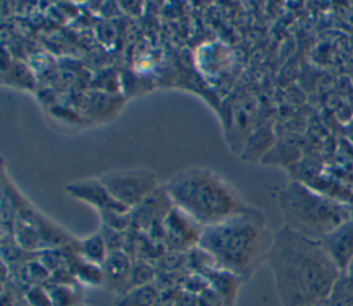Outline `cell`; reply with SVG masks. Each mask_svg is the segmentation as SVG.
<instances>
[{
    "label": "cell",
    "mask_w": 353,
    "mask_h": 306,
    "mask_svg": "<svg viewBox=\"0 0 353 306\" xmlns=\"http://www.w3.org/2000/svg\"><path fill=\"white\" fill-rule=\"evenodd\" d=\"M266 263L280 306H323L342 276L320 241L285 225L273 233Z\"/></svg>",
    "instance_id": "cell-1"
},
{
    "label": "cell",
    "mask_w": 353,
    "mask_h": 306,
    "mask_svg": "<svg viewBox=\"0 0 353 306\" xmlns=\"http://www.w3.org/2000/svg\"><path fill=\"white\" fill-rule=\"evenodd\" d=\"M273 233L263 215L254 207L234 214L201 230L197 248L218 267L241 281L248 280L266 262Z\"/></svg>",
    "instance_id": "cell-2"
},
{
    "label": "cell",
    "mask_w": 353,
    "mask_h": 306,
    "mask_svg": "<svg viewBox=\"0 0 353 306\" xmlns=\"http://www.w3.org/2000/svg\"><path fill=\"white\" fill-rule=\"evenodd\" d=\"M164 190L172 205L201 227L250 207L226 179L205 167H189L175 172L164 185Z\"/></svg>",
    "instance_id": "cell-3"
},
{
    "label": "cell",
    "mask_w": 353,
    "mask_h": 306,
    "mask_svg": "<svg viewBox=\"0 0 353 306\" xmlns=\"http://www.w3.org/2000/svg\"><path fill=\"white\" fill-rule=\"evenodd\" d=\"M279 208L287 227L316 241L350 221L345 204L296 181L279 192Z\"/></svg>",
    "instance_id": "cell-4"
},
{
    "label": "cell",
    "mask_w": 353,
    "mask_h": 306,
    "mask_svg": "<svg viewBox=\"0 0 353 306\" xmlns=\"http://www.w3.org/2000/svg\"><path fill=\"white\" fill-rule=\"evenodd\" d=\"M65 192L76 200L87 203L95 208L102 216L105 227L116 232H121L127 227L131 210L116 201L99 179H80L72 182L65 186Z\"/></svg>",
    "instance_id": "cell-5"
},
{
    "label": "cell",
    "mask_w": 353,
    "mask_h": 306,
    "mask_svg": "<svg viewBox=\"0 0 353 306\" xmlns=\"http://www.w3.org/2000/svg\"><path fill=\"white\" fill-rule=\"evenodd\" d=\"M110 196L132 210L157 190L154 174L143 168H127L108 172L98 178Z\"/></svg>",
    "instance_id": "cell-6"
},
{
    "label": "cell",
    "mask_w": 353,
    "mask_h": 306,
    "mask_svg": "<svg viewBox=\"0 0 353 306\" xmlns=\"http://www.w3.org/2000/svg\"><path fill=\"white\" fill-rule=\"evenodd\" d=\"M164 236L176 249L197 245L203 227L190 219L186 214L172 207L163 219Z\"/></svg>",
    "instance_id": "cell-7"
},
{
    "label": "cell",
    "mask_w": 353,
    "mask_h": 306,
    "mask_svg": "<svg viewBox=\"0 0 353 306\" xmlns=\"http://www.w3.org/2000/svg\"><path fill=\"white\" fill-rule=\"evenodd\" d=\"M324 251L341 273L353 261V221H347L320 240Z\"/></svg>",
    "instance_id": "cell-8"
},
{
    "label": "cell",
    "mask_w": 353,
    "mask_h": 306,
    "mask_svg": "<svg viewBox=\"0 0 353 306\" xmlns=\"http://www.w3.org/2000/svg\"><path fill=\"white\" fill-rule=\"evenodd\" d=\"M102 267V281L109 285V288L117 291L120 295L124 294L123 287L131 288V270L132 265L127 255L121 251L109 252Z\"/></svg>",
    "instance_id": "cell-9"
},
{
    "label": "cell",
    "mask_w": 353,
    "mask_h": 306,
    "mask_svg": "<svg viewBox=\"0 0 353 306\" xmlns=\"http://www.w3.org/2000/svg\"><path fill=\"white\" fill-rule=\"evenodd\" d=\"M77 245H79L81 258L90 263H94L98 266H102L109 255L105 238L99 232L79 241Z\"/></svg>",
    "instance_id": "cell-10"
},
{
    "label": "cell",
    "mask_w": 353,
    "mask_h": 306,
    "mask_svg": "<svg viewBox=\"0 0 353 306\" xmlns=\"http://www.w3.org/2000/svg\"><path fill=\"white\" fill-rule=\"evenodd\" d=\"M159 292L150 284L134 287L125 291L116 302V306H154Z\"/></svg>",
    "instance_id": "cell-11"
},
{
    "label": "cell",
    "mask_w": 353,
    "mask_h": 306,
    "mask_svg": "<svg viewBox=\"0 0 353 306\" xmlns=\"http://www.w3.org/2000/svg\"><path fill=\"white\" fill-rule=\"evenodd\" d=\"M48 294L52 306H79L77 295L66 285H55Z\"/></svg>",
    "instance_id": "cell-12"
},
{
    "label": "cell",
    "mask_w": 353,
    "mask_h": 306,
    "mask_svg": "<svg viewBox=\"0 0 353 306\" xmlns=\"http://www.w3.org/2000/svg\"><path fill=\"white\" fill-rule=\"evenodd\" d=\"M26 299L30 306H52L50 294L40 287H32L26 294Z\"/></svg>",
    "instance_id": "cell-13"
},
{
    "label": "cell",
    "mask_w": 353,
    "mask_h": 306,
    "mask_svg": "<svg viewBox=\"0 0 353 306\" xmlns=\"http://www.w3.org/2000/svg\"><path fill=\"white\" fill-rule=\"evenodd\" d=\"M342 274H345L346 284H349L350 287H353V261L349 263V266L346 267V270H345Z\"/></svg>",
    "instance_id": "cell-14"
},
{
    "label": "cell",
    "mask_w": 353,
    "mask_h": 306,
    "mask_svg": "<svg viewBox=\"0 0 353 306\" xmlns=\"http://www.w3.org/2000/svg\"><path fill=\"white\" fill-rule=\"evenodd\" d=\"M323 306H324V305H323Z\"/></svg>",
    "instance_id": "cell-15"
}]
</instances>
